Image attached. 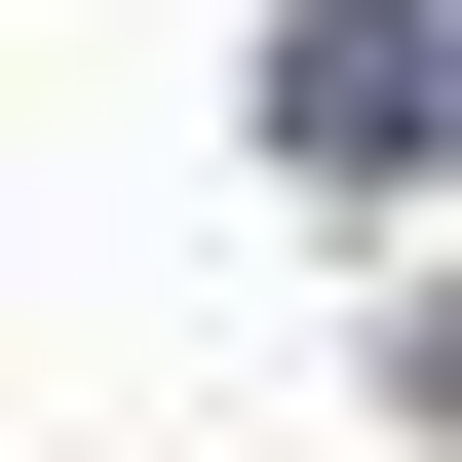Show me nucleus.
I'll return each instance as SVG.
<instances>
[{
    "instance_id": "nucleus-1",
    "label": "nucleus",
    "mask_w": 462,
    "mask_h": 462,
    "mask_svg": "<svg viewBox=\"0 0 462 462\" xmlns=\"http://www.w3.org/2000/svg\"><path fill=\"white\" fill-rule=\"evenodd\" d=\"M270 154L424 193V154H462V0H309V39H270Z\"/></svg>"
}]
</instances>
